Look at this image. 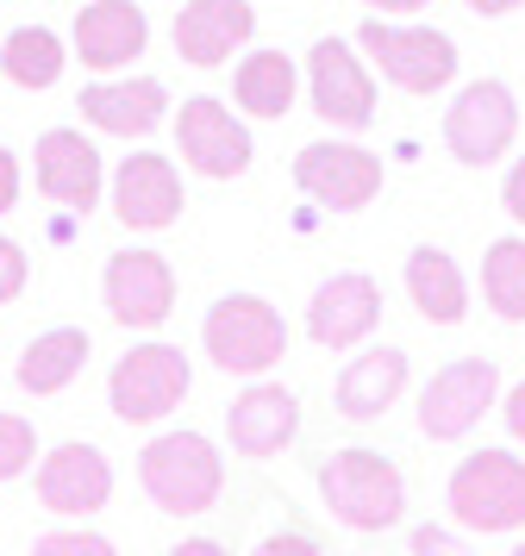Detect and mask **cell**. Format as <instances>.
<instances>
[{
  "label": "cell",
  "mask_w": 525,
  "mask_h": 556,
  "mask_svg": "<svg viewBox=\"0 0 525 556\" xmlns=\"http://www.w3.org/2000/svg\"><path fill=\"white\" fill-rule=\"evenodd\" d=\"M320 501L350 531H388L407 519V476L382 451H332L320 463Z\"/></svg>",
  "instance_id": "obj_1"
},
{
  "label": "cell",
  "mask_w": 525,
  "mask_h": 556,
  "mask_svg": "<svg viewBox=\"0 0 525 556\" xmlns=\"http://www.w3.org/2000/svg\"><path fill=\"white\" fill-rule=\"evenodd\" d=\"M138 481H145V494L163 506V513L195 519V513H207V506L220 501L225 456L213 451V438H200V431H163V438H150L145 456H138Z\"/></svg>",
  "instance_id": "obj_2"
},
{
  "label": "cell",
  "mask_w": 525,
  "mask_h": 556,
  "mask_svg": "<svg viewBox=\"0 0 525 556\" xmlns=\"http://www.w3.org/2000/svg\"><path fill=\"white\" fill-rule=\"evenodd\" d=\"M200 344L213 356V369H225V376H270L288 356V326L263 294H225L207 313Z\"/></svg>",
  "instance_id": "obj_3"
},
{
  "label": "cell",
  "mask_w": 525,
  "mask_h": 556,
  "mask_svg": "<svg viewBox=\"0 0 525 556\" xmlns=\"http://www.w3.org/2000/svg\"><path fill=\"white\" fill-rule=\"evenodd\" d=\"M457 526L482 531H520L525 526V456L513 451H470L457 469H450V488H445Z\"/></svg>",
  "instance_id": "obj_4"
},
{
  "label": "cell",
  "mask_w": 525,
  "mask_h": 556,
  "mask_svg": "<svg viewBox=\"0 0 525 556\" xmlns=\"http://www.w3.org/2000/svg\"><path fill=\"white\" fill-rule=\"evenodd\" d=\"M357 51L370 56L382 81H395L400 94H438L457 81V38L438 26H388V20H363Z\"/></svg>",
  "instance_id": "obj_5"
},
{
  "label": "cell",
  "mask_w": 525,
  "mask_h": 556,
  "mask_svg": "<svg viewBox=\"0 0 525 556\" xmlns=\"http://www.w3.org/2000/svg\"><path fill=\"white\" fill-rule=\"evenodd\" d=\"M188 381H195V369L175 344H132L107 376V401L125 426H157L188 401Z\"/></svg>",
  "instance_id": "obj_6"
},
{
  "label": "cell",
  "mask_w": 525,
  "mask_h": 556,
  "mask_svg": "<svg viewBox=\"0 0 525 556\" xmlns=\"http://www.w3.org/2000/svg\"><path fill=\"white\" fill-rule=\"evenodd\" d=\"M513 138H520V101H513V88L495 76L463 81L457 101L445 106V151L457 163H470V169H488V163H500V156L513 151Z\"/></svg>",
  "instance_id": "obj_7"
},
{
  "label": "cell",
  "mask_w": 525,
  "mask_h": 556,
  "mask_svg": "<svg viewBox=\"0 0 525 556\" xmlns=\"http://www.w3.org/2000/svg\"><path fill=\"white\" fill-rule=\"evenodd\" d=\"M500 401V369L495 356H457L438 376L425 381L420 394V431L432 444H457L482 426V413Z\"/></svg>",
  "instance_id": "obj_8"
},
{
  "label": "cell",
  "mask_w": 525,
  "mask_h": 556,
  "mask_svg": "<svg viewBox=\"0 0 525 556\" xmlns=\"http://www.w3.org/2000/svg\"><path fill=\"white\" fill-rule=\"evenodd\" d=\"M295 188L313 194L332 213H357L382 194V156L363 144H338V138H313L295 151Z\"/></svg>",
  "instance_id": "obj_9"
},
{
  "label": "cell",
  "mask_w": 525,
  "mask_h": 556,
  "mask_svg": "<svg viewBox=\"0 0 525 556\" xmlns=\"http://www.w3.org/2000/svg\"><path fill=\"white\" fill-rule=\"evenodd\" d=\"M175 151H182V163L200 169V176L232 181V176H245L250 169L257 144H250L245 119H238L225 101L195 94V101H182V113H175Z\"/></svg>",
  "instance_id": "obj_10"
},
{
  "label": "cell",
  "mask_w": 525,
  "mask_h": 556,
  "mask_svg": "<svg viewBox=\"0 0 525 556\" xmlns=\"http://www.w3.org/2000/svg\"><path fill=\"white\" fill-rule=\"evenodd\" d=\"M307 94H313V113L325 126L363 131L375 119V76L345 38H320L307 51Z\"/></svg>",
  "instance_id": "obj_11"
},
{
  "label": "cell",
  "mask_w": 525,
  "mask_h": 556,
  "mask_svg": "<svg viewBox=\"0 0 525 556\" xmlns=\"http://www.w3.org/2000/svg\"><path fill=\"white\" fill-rule=\"evenodd\" d=\"M375 326H382V288L363 269L325 276L313 288V301H307V338L320 351H357Z\"/></svg>",
  "instance_id": "obj_12"
},
{
  "label": "cell",
  "mask_w": 525,
  "mask_h": 556,
  "mask_svg": "<svg viewBox=\"0 0 525 556\" xmlns=\"http://www.w3.org/2000/svg\"><path fill=\"white\" fill-rule=\"evenodd\" d=\"M107 313L132 331H157L175 313V269L163 251H120L107 263Z\"/></svg>",
  "instance_id": "obj_13"
},
{
  "label": "cell",
  "mask_w": 525,
  "mask_h": 556,
  "mask_svg": "<svg viewBox=\"0 0 525 556\" xmlns=\"http://www.w3.org/2000/svg\"><path fill=\"white\" fill-rule=\"evenodd\" d=\"M300 431V401L282 388V381H257L238 394V401L225 406V438H232V451L250 456V463H270L295 444Z\"/></svg>",
  "instance_id": "obj_14"
},
{
  "label": "cell",
  "mask_w": 525,
  "mask_h": 556,
  "mask_svg": "<svg viewBox=\"0 0 525 556\" xmlns=\"http://www.w3.org/2000/svg\"><path fill=\"white\" fill-rule=\"evenodd\" d=\"M113 501V463L95 444H57L38 463V506L63 519H88Z\"/></svg>",
  "instance_id": "obj_15"
},
{
  "label": "cell",
  "mask_w": 525,
  "mask_h": 556,
  "mask_svg": "<svg viewBox=\"0 0 525 556\" xmlns=\"http://www.w3.org/2000/svg\"><path fill=\"white\" fill-rule=\"evenodd\" d=\"M182 176H175L170 156L157 151H138L120 163V176H113V213H120V226L132 231H163L182 219Z\"/></svg>",
  "instance_id": "obj_16"
},
{
  "label": "cell",
  "mask_w": 525,
  "mask_h": 556,
  "mask_svg": "<svg viewBox=\"0 0 525 556\" xmlns=\"http://www.w3.org/2000/svg\"><path fill=\"white\" fill-rule=\"evenodd\" d=\"M145 45H150V20L138 0H95V7L75 13V56H82V70L113 76L132 56H145Z\"/></svg>",
  "instance_id": "obj_17"
},
{
  "label": "cell",
  "mask_w": 525,
  "mask_h": 556,
  "mask_svg": "<svg viewBox=\"0 0 525 556\" xmlns=\"http://www.w3.org/2000/svg\"><path fill=\"white\" fill-rule=\"evenodd\" d=\"M250 31H257L250 0H188L175 13V56L195 70H220L238 45H250Z\"/></svg>",
  "instance_id": "obj_18"
},
{
  "label": "cell",
  "mask_w": 525,
  "mask_h": 556,
  "mask_svg": "<svg viewBox=\"0 0 525 556\" xmlns=\"http://www.w3.org/2000/svg\"><path fill=\"white\" fill-rule=\"evenodd\" d=\"M38 194L57 206H70V213H88L100 201V151L70 126H50L38 138Z\"/></svg>",
  "instance_id": "obj_19"
},
{
  "label": "cell",
  "mask_w": 525,
  "mask_h": 556,
  "mask_svg": "<svg viewBox=\"0 0 525 556\" xmlns=\"http://www.w3.org/2000/svg\"><path fill=\"white\" fill-rule=\"evenodd\" d=\"M82 119L95 131H113V138H150L163 126V106H170V88L157 76H125V81H88L82 88Z\"/></svg>",
  "instance_id": "obj_20"
},
{
  "label": "cell",
  "mask_w": 525,
  "mask_h": 556,
  "mask_svg": "<svg viewBox=\"0 0 525 556\" xmlns=\"http://www.w3.org/2000/svg\"><path fill=\"white\" fill-rule=\"evenodd\" d=\"M400 388H407V351L375 344V351L345 363V376H338V413L357 419V426H363V419H382V413L400 401Z\"/></svg>",
  "instance_id": "obj_21"
},
{
  "label": "cell",
  "mask_w": 525,
  "mask_h": 556,
  "mask_svg": "<svg viewBox=\"0 0 525 556\" xmlns=\"http://www.w3.org/2000/svg\"><path fill=\"white\" fill-rule=\"evenodd\" d=\"M407 301L420 306L425 326H457L470 313V281L457 269V256L438 244H420L407 256Z\"/></svg>",
  "instance_id": "obj_22"
},
{
  "label": "cell",
  "mask_w": 525,
  "mask_h": 556,
  "mask_svg": "<svg viewBox=\"0 0 525 556\" xmlns=\"http://www.w3.org/2000/svg\"><path fill=\"white\" fill-rule=\"evenodd\" d=\"M82 363H88V331L82 326H50L20 351V369H13V376H20L25 394H63V388L82 376Z\"/></svg>",
  "instance_id": "obj_23"
},
{
  "label": "cell",
  "mask_w": 525,
  "mask_h": 556,
  "mask_svg": "<svg viewBox=\"0 0 525 556\" xmlns=\"http://www.w3.org/2000/svg\"><path fill=\"white\" fill-rule=\"evenodd\" d=\"M295 88H300L295 56H282V51H250L238 63V76H232V94H238V106L250 119H282L295 106Z\"/></svg>",
  "instance_id": "obj_24"
},
{
  "label": "cell",
  "mask_w": 525,
  "mask_h": 556,
  "mask_svg": "<svg viewBox=\"0 0 525 556\" xmlns=\"http://www.w3.org/2000/svg\"><path fill=\"white\" fill-rule=\"evenodd\" d=\"M63 38L50 26H20L7 31V45H0V76L13 81V88H57V76H63Z\"/></svg>",
  "instance_id": "obj_25"
},
{
  "label": "cell",
  "mask_w": 525,
  "mask_h": 556,
  "mask_svg": "<svg viewBox=\"0 0 525 556\" xmlns=\"http://www.w3.org/2000/svg\"><path fill=\"white\" fill-rule=\"evenodd\" d=\"M482 301L495 306L500 319H525V238H495L482 256Z\"/></svg>",
  "instance_id": "obj_26"
},
{
  "label": "cell",
  "mask_w": 525,
  "mask_h": 556,
  "mask_svg": "<svg viewBox=\"0 0 525 556\" xmlns=\"http://www.w3.org/2000/svg\"><path fill=\"white\" fill-rule=\"evenodd\" d=\"M32 456H38V431H32V419L0 413V481L25 476V469H32Z\"/></svg>",
  "instance_id": "obj_27"
},
{
  "label": "cell",
  "mask_w": 525,
  "mask_h": 556,
  "mask_svg": "<svg viewBox=\"0 0 525 556\" xmlns=\"http://www.w3.org/2000/svg\"><path fill=\"white\" fill-rule=\"evenodd\" d=\"M38 556H113V544L95 538V531H45Z\"/></svg>",
  "instance_id": "obj_28"
},
{
  "label": "cell",
  "mask_w": 525,
  "mask_h": 556,
  "mask_svg": "<svg viewBox=\"0 0 525 556\" xmlns=\"http://www.w3.org/2000/svg\"><path fill=\"white\" fill-rule=\"evenodd\" d=\"M25 276H32L25 251L13 244V238H0V306H7V301H20V294H25Z\"/></svg>",
  "instance_id": "obj_29"
},
{
  "label": "cell",
  "mask_w": 525,
  "mask_h": 556,
  "mask_svg": "<svg viewBox=\"0 0 525 556\" xmlns=\"http://www.w3.org/2000/svg\"><path fill=\"white\" fill-rule=\"evenodd\" d=\"M13 206H20V156L0 144V219H7Z\"/></svg>",
  "instance_id": "obj_30"
},
{
  "label": "cell",
  "mask_w": 525,
  "mask_h": 556,
  "mask_svg": "<svg viewBox=\"0 0 525 556\" xmlns=\"http://www.w3.org/2000/svg\"><path fill=\"white\" fill-rule=\"evenodd\" d=\"M500 206H507V213L525 226V156L507 169V181H500Z\"/></svg>",
  "instance_id": "obj_31"
},
{
  "label": "cell",
  "mask_w": 525,
  "mask_h": 556,
  "mask_svg": "<svg viewBox=\"0 0 525 556\" xmlns=\"http://www.w3.org/2000/svg\"><path fill=\"white\" fill-rule=\"evenodd\" d=\"M500 413H507V431H513V438L525 444V381L513 388V394H507V401H500Z\"/></svg>",
  "instance_id": "obj_32"
},
{
  "label": "cell",
  "mask_w": 525,
  "mask_h": 556,
  "mask_svg": "<svg viewBox=\"0 0 525 556\" xmlns=\"http://www.w3.org/2000/svg\"><path fill=\"white\" fill-rule=\"evenodd\" d=\"M470 13H482V20H500V13H513V7H525V0H463Z\"/></svg>",
  "instance_id": "obj_33"
},
{
  "label": "cell",
  "mask_w": 525,
  "mask_h": 556,
  "mask_svg": "<svg viewBox=\"0 0 525 556\" xmlns=\"http://www.w3.org/2000/svg\"><path fill=\"white\" fill-rule=\"evenodd\" d=\"M413 551H450V538H445V531L425 526V531H413Z\"/></svg>",
  "instance_id": "obj_34"
},
{
  "label": "cell",
  "mask_w": 525,
  "mask_h": 556,
  "mask_svg": "<svg viewBox=\"0 0 525 556\" xmlns=\"http://www.w3.org/2000/svg\"><path fill=\"white\" fill-rule=\"evenodd\" d=\"M363 7H382V13H420L432 0H363Z\"/></svg>",
  "instance_id": "obj_35"
},
{
  "label": "cell",
  "mask_w": 525,
  "mask_h": 556,
  "mask_svg": "<svg viewBox=\"0 0 525 556\" xmlns=\"http://www.w3.org/2000/svg\"><path fill=\"white\" fill-rule=\"evenodd\" d=\"M520 556H525V544H520Z\"/></svg>",
  "instance_id": "obj_36"
}]
</instances>
